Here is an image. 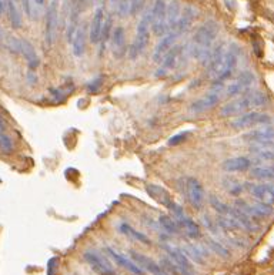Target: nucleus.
I'll list each match as a JSON object with an SVG mask.
<instances>
[{
    "instance_id": "48",
    "label": "nucleus",
    "mask_w": 274,
    "mask_h": 275,
    "mask_svg": "<svg viewBox=\"0 0 274 275\" xmlns=\"http://www.w3.org/2000/svg\"><path fill=\"white\" fill-rule=\"evenodd\" d=\"M118 0H110V3H113V4H115V3H117Z\"/></svg>"
},
{
    "instance_id": "38",
    "label": "nucleus",
    "mask_w": 274,
    "mask_h": 275,
    "mask_svg": "<svg viewBox=\"0 0 274 275\" xmlns=\"http://www.w3.org/2000/svg\"><path fill=\"white\" fill-rule=\"evenodd\" d=\"M190 136H192V133H190V131H183V133H179V134H176V136L170 137L169 145L180 144V143H183V141H186V140H187Z\"/></svg>"
},
{
    "instance_id": "31",
    "label": "nucleus",
    "mask_w": 274,
    "mask_h": 275,
    "mask_svg": "<svg viewBox=\"0 0 274 275\" xmlns=\"http://www.w3.org/2000/svg\"><path fill=\"white\" fill-rule=\"evenodd\" d=\"M113 19H112V16H107L105 19V25H103V30H102V36H100V41H99V44H100V49H99V54L102 56L103 53H105V49H106V44H107V41L110 39V36H112V32H113Z\"/></svg>"
},
{
    "instance_id": "47",
    "label": "nucleus",
    "mask_w": 274,
    "mask_h": 275,
    "mask_svg": "<svg viewBox=\"0 0 274 275\" xmlns=\"http://www.w3.org/2000/svg\"><path fill=\"white\" fill-rule=\"evenodd\" d=\"M17 0H4V4H12V3H16Z\"/></svg>"
},
{
    "instance_id": "49",
    "label": "nucleus",
    "mask_w": 274,
    "mask_h": 275,
    "mask_svg": "<svg viewBox=\"0 0 274 275\" xmlns=\"http://www.w3.org/2000/svg\"><path fill=\"white\" fill-rule=\"evenodd\" d=\"M94 1H96V3H99V1H102V0H94Z\"/></svg>"
},
{
    "instance_id": "18",
    "label": "nucleus",
    "mask_w": 274,
    "mask_h": 275,
    "mask_svg": "<svg viewBox=\"0 0 274 275\" xmlns=\"http://www.w3.org/2000/svg\"><path fill=\"white\" fill-rule=\"evenodd\" d=\"M103 25H105V12H103L102 7H99L94 12V16H93L90 23V30H89V39L93 44H97L100 41Z\"/></svg>"
},
{
    "instance_id": "21",
    "label": "nucleus",
    "mask_w": 274,
    "mask_h": 275,
    "mask_svg": "<svg viewBox=\"0 0 274 275\" xmlns=\"http://www.w3.org/2000/svg\"><path fill=\"white\" fill-rule=\"evenodd\" d=\"M164 251L167 252L169 258L173 262H176L177 265L183 267L184 270L187 271H193V267H192V262L189 260V257L184 254V251L182 248H177V247H171V245H163Z\"/></svg>"
},
{
    "instance_id": "36",
    "label": "nucleus",
    "mask_w": 274,
    "mask_h": 275,
    "mask_svg": "<svg viewBox=\"0 0 274 275\" xmlns=\"http://www.w3.org/2000/svg\"><path fill=\"white\" fill-rule=\"evenodd\" d=\"M0 150L3 153H12L13 151V141L12 138L4 134L3 131H0Z\"/></svg>"
},
{
    "instance_id": "42",
    "label": "nucleus",
    "mask_w": 274,
    "mask_h": 275,
    "mask_svg": "<svg viewBox=\"0 0 274 275\" xmlns=\"http://www.w3.org/2000/svg\"><path fill=\"white\" fill-rule=\"evenodd\" d=\"M20 1H22L23 10L27 14V17H32V0H20Z\"/></svg>"
},
{
    "instance_id": "26",
    "label": "nucleus",
    "mask_w": 274,
    "mask_h": 275,
    "mask_svg": "<svg viewBox=\"0 0 274 275\" xmlns=\"http://www.w3.org/2000/svg\"><path fill=\"white\" fill-rule=\"evenodd\" d=\"M73 54L76 57L83 56L86 52V25H78V32L73 37Z\"/></svg>"
},
{
    "instance_id": "1",
    "label": "nucleus",
    "mask_w": 274,
    "mask_h": 275,
    "mask_svg": "<svg viewBox=\"0 0 274 275\" xmlns=\"http://www.w3.org/2000/svg\"><path fill=\"white\" fill-rule=\"evenodd\" d=\"M219 34V26L216 22L210 20L204 25L197 29V32L193 36L192 43V53L198 62L201 63H209L210 56H211V46Z\"/></svg>"
},
{
    "instance_id": "20",
    "label": "nucleus",
    "mask_w": 274,
    "mask_h": 275,
    "mask_svg": "<svg viewBox=\"0 0 274 275\" xmlns=\"http://www.w3.org/2000/svg\"><path fill=\"white\" fill-rule=\"evenodd\" d=\"M195 19H196V10H195V7L186 6V7L183 9L182 14H180V19H179L177 25H176V27H174L173 30L180 36V34L186 33V32L190 29V26H192L193 22H195Z\"/></svg>"
},
{
    "instance_id": "12",
    "label": "nucleus",
    "mask_w": 274,
    "mask_h": 275,
    "mask_svg": "<svg viewBox=\"0 0 274 275\" xmlns=\"http://www.w3.org/2000/svg\"><path fill=\"white\" fill-rule=\"evenodd\" d=\"M186 193H187V198L190 204L196 210H200L204 203V190H203V185L198 183V180L189 177L186 181Z\"/></svg>"
},
{
    "instance_id": "4",
    "label": "nucleus",
    "mask_w": 274,
    "mask_h": 275,
    "mask_svg": "<svg viewBox=\"0 0 274 275\" xmlns=\"http://www.w3.org/2000/svg\"><path fill=\"white\" fill-rule=\"evenodd\" d=\"M238 57H240V49H238V46L235 44V43L230 44V47L224 52L222 65H220L217 73H216L214 80L222 84V81L229 79L233 74V71H235L237 62H238Z\"/></svg>"
},
{
    "instance_id": "46",
    "label": "nucleus",
    "mask_w": 274,
    "mask_h": 275,
    "mask_svg": "<svg viewBox=\"0 0 274 275\" xmlns=\"http://www.w3.org/2000/svg\"><path fill=\"white\" fill-rule=\"evenodd\" d=\"M35 1H36V4H39V6H43L46 0H35Z\"/></svg>"
},
{
    "instance_id": "32",
    "label": "nucleus",
    "mask_w": 274,
    "mask_h": 275,
    "mask_svg": "<svg viewBox=\"0 0 274 275\" xmlns=\"http://www.w3.org/2000/svg\"><path fill=\"white\" fill-rule=\"evenodd\" d=\"M250 174L254 177V178H259V180H272L274 181V166H257V167H253Z\"/></svg>"
},
{
    "instance_id": "43",
    "label": "nucleus",
    "mask_w": 274,
    "mask_h": 275,
    "mask_svg": "<svg viewBox=\"0 0 274 275\" xmlns=\"http://www.w3.org/2000/svg\"><path fill=\"white\" fill-rule=\"evenodd\" d=\"M57 261L56 258H53L49 262V275H54V268H57V265H54V262Z\"/></svg>"
},
{
    "instance_id": "7",
    "label": "nucleus",
    "mask_w": 274,
    "mask_h": 275,
    "mask_svg": "<svg viewBox=\"0 0 274 275\" xmlns=\"http://www.w3.org/2000/svg\"><path fill=\"white\" fill-rule=\"evenodd\" d=\"M57 0H53L46 13V26H44V41L47 47H52L56 40V32H57Z\"/></svg>"
},
{
    "instance_id": "41",
    "label": "nucleus",
    "mask_w": 274,
    "mask_h": 275,
    "mask_svg": "<svg viewBox=\"0 0 274 275\" xmlns=\"http://www.w3.org/2000/svg\"><path fill=\"white\" fill-rule=\"evenodd\" d=\"M102 81H103L102 79H96L93 80V81H90V84L87 86V90H89L90 93L99 92V89L102 87Z\"/></svg>"
},
{
    "instance_id": "40",
    "label": "nucleus",
    "mask_w": 274,
    "mask_h": 275,
    "mask_svg": "<svg viewBox=\"0 0 274 275\" xmlns=\"http://www.w3.org/2000/svg\"><path fill=\"white\" fill-rule=\"evenodd\" d=\"M144 1L146 0H131V7H130V14L131 16H136L139 13L144 6Z\"/></svg>"
},
{
    "instance_id": "2",
    "label": "nucleus",
    "mask_w": 274,
    "mask_h": 275,
    "mask_svg": "<svg viewBox=\"0 0 274 275\" xmlns=\"http://www.w3.org/2000/svg\"><path fill=\"white\" fill-rule=\"evenodd\" d=\"M267 96L264 93L253 92L243 94L235 97V100H232L230 103H227L226 105H223V108L220 110V114L223 117H232L235 114H240L243 111H246L250 107H261V105L267 104Z\"/></svg>"
},
{
    "instance_id": "22",
    "label": "nucleus",
    "mask_w": 274,
    "mask_h": 275,
    "mask_svg": "<svg viewBox=\"0 0 274 275\" xmlns=\"http://www.w3.org/2000/svg\"><path fill=\"white\" fill-rule=\"evenodd\" d=\"M251 167V160L247 157H233L223 163V170L226 172H240Z\"/></svg>"
},
{
    "instance_id": "6",
    "label": "nucleus",
    "mask_w": 274,
    "mask_h": 275,
    "mask_svg": "<svg viewBox=\"0 0 274 275\" xmlns=\"http://www.w3.org/2000/svg\"><path fill=\"white\" fill-rule=\"evenodd\" d=\"M270 121H272V117L269 114L259 113V111H250L233 120L232 127L235 130H243V129H250L254 126H260V124H269Z\"/></svg>"
},
{
    "instance_id": "14",
    "label": "nucleus",
    "mask_w": 274,
    "mask_h": 275,
    "mask_svg": "<svg viewBox=\"0 0 274 275\" xmlns=\"http://www.w3.org/2000/svg\"><path fill=\"white\" fill-rule=\"evenodd\" d=\"M250 194L257 201L266 204H274V184H247Z\"/></svg>"
},
{
    "instance_id": "28",
    "label": "nucleus",
    "mask_w": 274,
    "mask_h": 275,
    "mask_svg": "<svg viewBox=\"0 0 274 275\" xmlns=\"http://www.w3.org/2000/svg\"><path fill=\"white\" fill-rule=\"evenodd\" d=\"M120 233L124 234V236H127L131 240H134V241H137V242H140V244H144V245H150L152 244V241H150L149 237L144 236L143 233H140L137 230H134L129 224H120Z\"/></svg>"
},
{
    "instance_id": "30",
    "label": "nucleus",
    "mask_w": 274,
    "mask_h": 275,
    "mask_svg": "<svg viewBox=\"0 0 274 275\" xmlns=\"http://www.w3.org/2000/svg\"><path fill=\"white\" fill-rule=\"evenodd\" d=\"M158 224L161 225V228L166 233H169L171 236H179L180 234V225L176 221V218H171L169 215H160Z\"/></svg>"
},
{
    "instance_id": "13",
    "label": "nucleus",
    "mask_w": 274,
    "mask_h": 275,
    "mask_svg": "<svg viewBox=\"0 0 274 275\" xmlns=\"http://www.w3.org/2000/svg\"><path fill=\"white\" fill-rule=\"evenodd\" d=\"M106 254L113 260V261L116 262L117 265H120L121 268H124V270H127L129 273H131L133 275H144V270L142 267H139L136 262L133 261V260H129V258H126L123 254H120L118 251H116L115 248H112V247H107L106 248Z\"/></svg>"
},
{
    "instance_id": "29",
    "label": "nucleus",
    "mask_w": 274,
    "mask_h": 275,
    "mask_svg": "<svg viewBox=\"0 0 274 275\" xmlns=\"http://www.w3.org/2000/svg\"><path fill=\"white\" fill-rule=\"evenodd\" d=\"M176 221L179 223V225H182L183 228H184V231H186V234L190 237V238H198V237L201 236L200 227L197 225V223H195V220H192L186 214L182 215V217H179V218H176Z\"/></svg>"
},
{
    "instance_id": "19",
    "label": "nucleus",
    "mask_w": 274,
    "mask_h": 275,
    "mask_svg": "<svg viewBox=\"0 0 274 275\" xmlns=\"http://www.w3.org/2000/svg\"><path fill=\"white\" fill-rule=\"evenodd\" d=\"M112 49H113V54L115 57H123L124 53H126V32L121 26L116 27L113 32H112Z\"/></svg>"
},
{
    "instance_id": "35",
    "label": "nucleus",
    "mask_w": 274,
    "mask_h": 275,
    "mask_svg": "<svg viewBox=\"0 0 274 275\" xmlns=\"http://www.w3.org/2000/svg\"><path fill=\"white\" fill-rule=\"evenodd\" d=\"M223 187L226 188V191L232 196H238L243 191V185L241 183H238L237 180L232 178V177H226L223 180Z\"/></svg>"
},
{
    "instance_id": "3",
    "label": "nucleus",
    "mask_w": 274,
    "mask_h": 275,
    "mask_svg": "<svg viewBox=\"0 0 274 275\" xmlns=\"http://www.w3.org/2000/svg\"><path fill=\"white\" fill-rule=\"evenodd\" d=\"M152 25V13H147L143 19L139 22L137 25V32H136V39L133 41V44L129 49V54L130 59H137L142 53L144 52V49L149 44V39H150V30L149 27Z\"/></svg>"
},
{
    "instance_id": "24",
    "label": "nucleus",
    "mask_w": 274,
    "mask_h": 275,
    "mask_svg": "<svg viewBox=\"0 0 274 275\" xmlns=\"http://www.w3.org/2000/svg\"><path fill=\"white\" fill-rule=\"evenodd\" d=\"M146 191L149 193V196L152 197L153 200H156L157 203L163 204V206H164V207H167V208H169L170 206L174 203V201L171 200V197H170L169 193H167L164 188L158 187V185H155V184H149V185L146 187Z\"/></svg>"
},
{
    "instance_id": "23",
    "label": "nucleus",
    "mask_w": 274,
    "mask_h": 275,
    "mask_svg": "<svg viewBox=\"0 0 274 275\" xmlns=\"http://www.w3.org/2000/svg\"><path fill=\"white\" fill-rule=\"evenodd\" d=\"M180 14H182V6L177 0H171L169 4H167V9H166V27H167V32H171L179 19H180Z\"/></svg>"
},
{
    "instance_id": "5",
    "label": "nucleus",
    "mask_w": 274,
    "mask_h": 275,
    "mask_svg": "<svg viewBox=\"0 0 274 275\" xmlns=\"http://www.w3.org/2000/svg\"><path fill=\"white\" fill-rule=\"evenodd\" d=\"M244 141L253 143V147H270L274 148V127L261 126L259 129L248 131L243 136Z\"/></svg>"
},
{
    "instance_id": "39",
    "label": "nucleus",
    "mask_w": 274,
    "mask_h": 275,
    "mask_svg": "<svg viewBox=\"0 0 274 275\" xmlns=\"http://www.w3.org/2000/svg\"><path fill=\"white\" fill-rule=\"evenodd\" d=\"M130 7H131V0H120L118 3V9L117 12L121 17L130 14Z\"/></svg>"
},
{
    "instance_id": "25",
    "label": "nucleus",
    "mask_w": 274,
    "mask_h": 275,
    "mask_svg": "<svg viewBox=\"0 0 274 275\" xmlns=\"http://www.w3.org/2000/svg\"><path fill=\"white\" fill-rule=\"evenodd\" d=\"M224 52H226L224 44H219V46L211 52V56H210V60H209V69H207V76L211 77V79L216 77V73H217L219 67H220V65H222Z\"/></svg>"
},
{
    "instance_id": "16",
    "label": "nucleus",
    "mask_w": 274,
    "mask_h": 275,
    "mask_svg": "<svg viewBox=\"0 0 274 275\" xmlns=\"http://www.w3.org/2000/svg\"><path fill=\"white\" fill-rule=\"evenodd\" d=\"M179 37V34L174 32V30H171L169 32L163 39L158 41V44L156 46V49H155V53H153V60L156 62V63H160L161 60H163V57L169 53V50L174 46V41L176 39Z\"/></svg>"
},
{
    "instance_id": "10",
    "label": "nucleus",
    "mask_w": 274,
    "mask_h": 275,
    "mask_svg": "<svg viewBox=\"0 0 274 275\" xmlns=\"http://www.w3.org/2000/svg\"><path fill=\"white\" fill-rule=\"evenodd\" d=\"M166 9H167V4H166L164 0H156L155 6H153V10L150 12L152 13V29H153L155 34H157V36L164 34L167 32V27H166Z\"/></svg>"
},
{
    "instance_id": "27",
    "label": "nucleus",
    "mask_w": 274,
    "mask_h": 275,
    "mask_svg": "<svg viewBox=\"0 0 274 275\" xmlns=\"http://www.w3.org/2000/svg\"><path fill=\"white\" fill-rule=\"evenodd\" d=\"M80 10H81V9L78 7V4H75L73 9H72V12L69 14V22H67V29H66V39H67L69 43L73 41V37H75V34H76V32H78Z\"/></svg>"
},
{
    "instance_id": "44",
    "label": "nucleus",
    "mask_w": 274,
    "mask_h": 275,
    "mask_svg": "<svg viewBox=\"0 0 274 275\" xmlns=\"http://www.w3.org/2000/svg\"><path fill=\"white\" fill-rule=\"evenodd\" d=\"M6 129V123H4V120H3V117L0 116V131H3Z\"/></svg>"
},
{
    "instance_id": "33",
    "label": "nucleus",
    "mask_w": 274,
    "mask_h": 275,
    "mask_svg": "<svg viewBox=\"0 0 274 275\" xmlns=\"http://www.w3.org/2000/svg\"><path fill=\"white\" fill-rule=\"evenodd\" d=\"M251 153L259 161H270L274 163V148L270 147H251Z\"/></svg>"
},
{
    "instance_id": "37",
    "label": "nucleus",
    "mask_w": 274,
    "mask_h": 275,
    "mask_svg": "<svg viewBox=\"0 0 274 275\" xmlns=\"http://www.w3.org/2000/svg\"><path fill=\"white\" fill-rule=\"evenodd\" d=\"M209 247L213 249L216 254H219L220 257H223V258H227V257H229V251L224 248L220 242H217V241H214V240H209Z\"/></svg>"
},
{
    "instance_id": "34",
    "label": "nucleus",
    "mask_w": 274,
    "mask_h": 275,
    "mask_svg": "<svg viewBox=\"0 0 274 275\" xmlns=\"http://www.w3.org/2000/svg\"><path fill=\"white\" fill-rule=\"evenodd\" d=\"M184 254L187 255V257H190L192 260L195 262H198V264H203L204 262V251L201 247H197V245H186L184 248Z\"/></svg>"
},
{
    "instance_id": "11",
    "label": "nucleus",
    "mask_w": 274,
    "mask_h": 275,
    "mask_svg": "<svg viewBox=\"0 0 274 275\" xmlns=\"http://www.w3.org/2000/svg\"><path fill=\"white\" fill-rule=\"evenodd\" d=\"M256 81V77L251 71L244 70L240 73V76L237 77L235 83H232L227 89H226V96L227 97H238L240 94L247 90L248 87Z\"/></svg>"
},
{
    "instance_id": "15",
    "label": "nucleus",
    "mask_w": 274,
    "mask_h": 275,
    "mask_svg": "<svg viewBox=\"0 0 274 275\" xmlns=\"http://www.w3.org/2000/svg\"><path fill=\"white\" fill-rule=\"evenodd\" d=\"M182 53V47L179 46H173L169 50V53L163 57L161 63L158 66L156 71V77H164L167 76L170 71L177 66V62H179V56Z\"/></svg>"
},
{
    "instance_id": "17",
    "label": "nucleus",
    "mask_w": 274,
    "mask_h": 275,
    "mask_svg": "<svg viewBox=\"0 0 274 275\" xmlns=\"http://www.w3.org/2000/svg\"><path fill=\"white\" fill-rule=\"evenodd\" d=\"M220 102V96H219V92H211L206 96H203L201 99H198L196 102H193L190 104V111L192 113H203L206 110H210L213 108L214 105L219 104Z\"/></svg>"
},
{
    "instance_id": "8",
    "label": "nucleus",
    "mask_w": 274,
    "mask_h": 275,
    "mask_svg": "<svg viewBox=\"0 0 274 275\" xmlns=\"http://www.w3.org/2000/svg\"><path fill=\"white\" fill-rule=\"evenodd\" d=\"M83 257H84V261L90 265L91 270L97 275H116L115 270L112 268V265L106 261L99 252L89 249V251L84 252Z\"/></svg>"
},
{
    "instance_id": "9",
    "label": "nucleus",
    "mask_w": 274,
    "mask_h": 275,
    "mask_svg": "<svg viewBox=\"0 0 274 275\" xmlns=\"http://www.w3.org/2000/svg\"><path fill=\"white\" fill-rule=\"evenodd\" d=\"M12 46L14 52H19L26 59L27 65L32 70H35L39 66V56L30 41H27L26 39H12Z\"/></svg>"
},
{
    "instance_id": "45",
    "label": "nucleus",
    "mask_w": 274,
    "mask_h": 275,
    "mask_svg": "<svg viewBox=\"0 0 274 275\" xmlns=\"http://www.w3.org/2000/svg\"><path fill=\"white\" fill-rule=\"evenodd\" d=\"M86 1H87V0H76V4H78L80 9H83V6L86 4Z\"/></svg>"
}]
</instances>
